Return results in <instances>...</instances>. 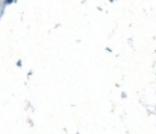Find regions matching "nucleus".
<instances>
[]
</instances>
